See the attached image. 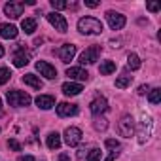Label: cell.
Returning a JSON list of instances; mask_svg holds the SVG:
<instances>
[{"instance_id":"25","label":"cell","mask_w":161,"mask_h":161,"mask_svg":"<svg viewBox=\"0 0 161 161\" xmlns=\"http://www.w3.org/2000/svg\"><path fill=\"white\" fill-rule=\"evenodd\" d=\"M148 93H150V95H148V101H150L152 104H159V101H161V89L155 87V89H150Z\"/></svg>"},{"instance_id":"35","label":"cell","mask_w":161,"mask_h":161,"mask_svg":"<svg viewBox=\"0 0 161 161\" xmlns=\"http://www.w3.org/2000/svg\"><path fill=\"white\" fill-rule=\"evenodd\" d=\"M86 6H87V8H97L99 2H95V0H86Z\"/></svg>"},{"instance_id":"3","label":"cell","mask_w":161,"mask_h":161,"mask_svg":"<svg viewBox=\"0 0 161 161\" xmlns=\"http://www.w3.org/2000/svg\"><path fill=\"white\" fill-rule=\"evenodd\" d=\"M118 133L119 136H125V138H131L133 133H135V119L131 116H123L118 123Z\"/></svg>"},{"instance_id":"20","label":"cell","mask_w":161,"mask_h":161,"mask_svg":"<svg viewBox=\"0 0 161 161\" xmlns=\"http://www.w3.org/2000/svg\"><path fill=\"white\" fill-rule=\"evenodd\" d=\"M46 142H47V148H49V150H59L63 140H61V135H59V133H49Z\"/></svg>"},{"instance_id":"21","label":"cell","mask_w":161,"mask_h":161,"mask_svg":"<svg viewBox=\"0 0 161 161\" xmlns=\"http://www.w3.org/2000/svg\"><path fill=\"white\" fill-rule=\"evenodd\" d=\"M21 29H23L27 34H32V32L36 31V19H32V17H25V19L21 21Z\"/></svg>"},{"instance_id":"15","label":"cell","mask_w":161,"mask_h":161,"mask_svg":"<svg viewBox=\"0 0 161 161\" xmlns=\"http://www.w3.org/2000/svg\"><path fill=\"white\" fill-rule=\"evenodd\" d=\"M29 63H31V53L25 47H19V51L14 55V64L17 68H21V66H27Z\"/></svg>"},{"instance_id":"16","label":"cell","mask_w":161,"mask_h":161,"mask_svg":"<svg viewBox=\"0 0 161 161\" xmlns=\"http://www.w3.org/2000/svg\"><path fill=\"white\" fill-rule=\"evenodd\" d=\"M17 27L15 25H10V23H4V25H0V36L6 38V40H14L17 36Z\"/></svg>"},{"instance_id":"11","label":"cell","mask_w":161,"mask_h":161,"mask_svg":"<svg viewBox=\"0 0 161 161\" xmlns=\"http://www.w3.org/2000/svg\"><path fill=\"white\" fill-rule=\"evenodd\" d=\"M89 110H91V114L93 116H101V114H104L106 110H108V103H106V99L104 97H97L95 101H91V104H89Z\"/></svg>"},{"instance_id":"5","label":"cell","mask_w":161,"mask_h":161,"mask_svg":"<svg viewBox=\"0 0 161 161\" xmlns=\"http://www.w3.org/2000/svg\"><path fill=\"white\" fill-rule=\"evenodd\" d=\"M106 21H108V25H110L112 31H121L125 27V15H121V14H118L114 10L106 12Z\"/></svg>"},{"instance_id":"32","label":"cell","mask_w":161,"mask_h":161,"mask_svg":"<svg viewBox=\"0 0 161 161\" xmlns=\"http://www.w3.org/2000/svg\"><path fill=\"white\" fill-rule=\"evenodd\" d=\"M146 8H148L150 12H159V4H153V2H150V4H146Z\"/></svg>"},{"instance_id":"34","label":"cell","mask_w":161,"mask_h":161,"mask_svg":"<svg viewBox=\"0 0 161 161\" xmlns=\"http://www.w3.org/2000/svg\"><path fill=\"white\" fill-rule=\"evenodd\" d=\"M118 153H119V152H116V150H112V152H110V155H108V157H106L104 161H114V159L118 157Z\"/></svg>"},{"instance_id":"4","label":"cell","mask_w":161,"mask_h":161,"mask_svg":"<svg viewBox=\"0 0 161 161\" xmlns=\"http://www.w3.org/2000/svg\"><path fill=\"white\" fill-rule=\"evenodd\" d=\"M99 57H101V46H91L80 55V63L82 64H93V63L99 61Z\"/></svg>"},{"instance_id":"29","label":"cell","mask_w":161,"mask_h":161,"mask_svg":"<svg viewBox=\"0 0 161 161\" xmlns=\"http://www.w3.org/2000/svg\"><path fill=\"white\" fill-rule=\"evenodd\" d=\"M106 127H108V123H106V119H104V118H97V119H95V129L104 131Z\"/></svg>"},{"instance_id":"9","label":"cell","mask_w":161,"mask_h":161,"mask_svg":"<svg viewBox=\"0 0 161 161\" xmlns=\"http://www.w3.org/2000/svg\"><path fill=\"white\" fill-rule=\"evenodd\" d=\"M23 10H25L23 2H8V4H4V14L8 17H12V19H17L23 14Z\"/></svg>"},{"instance_id":"23","label":"cell","mask_w":161,"mask_h":161,"mask_svg":"<svg viewBox=\"0 0 161 161\" xmlns=\"http://www.w3.org/2000/svg\"><path fill=\"white\" fill-rule=\"evenodd\" d=\"M127 66H129L131 70H138V68H140V59H138L136 53H129V55H127Z\"/></svg>"},{"instance_id":"13","label":"cell","mask_w":161,"mask_h":161,"mask_svg":"<svg viewBox=\"0 0 161 161\" xmlns=\"http://www.w3.org/2000/svg\"><path fill=\"white\" fill-rule=\"evenodd\" d=\"M57 114H59L61 118L76 116V114H78V104H72V103H61V104H57Z\"/></svg>"},{"instance_id":"1","label":"cell","mask_w":161,"mask_h":161,"mask_svg":"<svg viewBox=\"0 0 161 161\" xmlns=\"http://www.w3.org/2000/svg\"><path fill=\"white\" fill-rule=\"evenodd\" d=\"M103 29V23L95 17H82L78 21V31L82 34H101Z\"/></svg>"},{"instance_id":"18","label":"cell","mask_w":161,"mask_h":161,"mask_svg":"<svg viewBox=\"0 0 161 161\" xmlns=\"http://www.w3.org/2000/svg\"><path fill=\"white\" fill-rule=\"evenodd\" d=\"M36 106L42 108V110H49L55 106V99L51 95H38L36 97Z\"/></svg>"},{"instance_id":"22","label":"cell","mask_w":161,"mask_h":161,"mask_svg":"<svg viewBox=\"0 0 161 161\" xmlns=\"http://www.w3.org/2000/svg\"><path fill=\"white\" fill-rule=\"evenodd\" d=\"M99 72H101L103 76H108V74L116 72V63H114V61H103L101 66H99Z\"/></svg>"},{"instance_id":"17","label":"cell","mask_w":161,"mask_h":161,"mask_svg":"<svg viewBox=\"0 0 161 161\" xmlns=\"http://www.w3.org/2000/svg\"><path fill=\"white\" fill-rule=\"evenodd\" d=\"M63 93L64 95H68V97H72V95H80L84 91V87H82V84H76V82H66V84H63Z\"/></svg>"},{"instance_id":"24","label":"cell","mask_w":161,"mask_h":161,"mask_svg":"<svg viewBox=\"0 0 161 161\" xmlns=\"http://www.w3.org/2000/svg\"><path fill=\"white\" fill-rule=\"evenodd\" d=\"M131 82H133V76H119L116 80V87L118 89H125L127 86H131Z\"/></svg>"},{"instance_id":"28","label":"cell","mask_w":161,"mask_h":161,"mask_svg":"<svg viewBox=\"0 0 161 161\" xmlns=\"http://www.w3.org/2000/svg\"><path fill=\"white\" fill-rule=\"evenodd\" d=\"M51 6L53 10H64L68 8V2H64V0H51Z\"/></svg>"},{"instance_id":"26","label":"cell","mask_w":161,"mask_h":161,"mask_svg":"<svg viewBox=\"0 0 161 161\" xmlns=\"http://www.w3.org/2000/svg\"><path fill=\"white\" fill-rule=\"evenodd\" d=\"M10 78H12L10 68H0V86H4L6 82H10Z\"/></svg>"},{"instance_id":"39","label":"cell","mask_w":161,"mask_h":161,"mask_svg":"<svg viewBox=\"0 0 161 161\" xmlns=\"http://www.w3.org/2000/svg\"><path fill=\"white\" fill-rule=\"evenodd\" d=\"M0 108H2V101H0Z\"/></svg>"},{"instance_id":"33","label":"cell","mask_w":161,"mask_h":161,"mask_svg":"<svg viewBox=\"0 0 161 161\" xmlns=\"http://www.w3.org/2000/svg\"><path fill=\"white\" fill-rule=\"evenodd\" d=\"M148 91H150V87H148V86H140V87H138V91H136V93H138V95H146V93H148Z\"/></svg>"},{"instance_id":"19","label":"cell","mask_w":161,"mask_h":161,"mask_svg":"<svg viewBox=\"0 0 161 161\" xmlns=\"http://www.w3.org/2000/svg\"><path fill=\"white\" fill-rule=\"evenodd\" d=\"M23 82H25L27 86H31L32 89H42V86H44L42 80H40L36 74H25V76H23Z\"/></svg>"},{"instance_id":"27","label":"cell","mask_w":161,"mask_h":161,"mask_svg":"<svg viewBox=\"0 0 161 161\" xmlns=\"http://www.w3.org/2000/svg\"><path fill=\"white\" fill-rule=\"evenodd\" d=\"M101 155H103V152H101L99 148H95V150H91V152H89L87 161H99V159H101Z\"/></svg>"},{"instance_id":"8","label":"cell","mask_w":161,"mask_h":161,"mask_svg":"<svg viewBox=\"0 0 161 161\" xmlns=\"http://www.w3.org/2000/svg\"><path fill=\"white\" fill-rule=\"evenodd\" d=\"M47 21H49V23L55 27V31H59V32H66V29H68V23H66L64 15H61L59 12L47 14Z\"/></svg>"},{"instance_id":"30","label":"cell","mask_w":161,"mask_h":161,"mask_svg":"<svg viewBox=\"0 0 161 161\" xmlns=\"http://www.w3.org/2000/svg\"><path fill=\"white\" fill-rule=\"evenodd\" d=\"M8 146H10L14 152H21V148H23V146L19 144V140H15V138H10V140H8Z\"/></svg>"},{"instance_id":"6","label":"cell","mask_w":161,"mask_h":161,"mask_svg":"<svg viewBox=\"0 0 161 161\" xmlns=\"http://www.w3.org/2000/svg\"><path fill=\"white\" fill-rule=\"evenodd\" d=\"M152 127H153V121L150 116H142V123H140V131H138V142L144 144L150 135H152Z\"/></svg>"},{"instance_id":"36","label":"cell","mask_w":161,"mask_h":161,"mask_svg":"<svg viewBox=\"0 0 161 161\" xmlns=\"http://www.w3.org/2000/svg\"><path fill=\"white\" fill-rule=\"evenodd\" d=\"M17 161H36V159H34L32 155H21V157H19Z\"/></svg>"},{"instance_id":"2","label":"cell","mask_w":161,"mask_h":161,"mask_svg":"<svg viewBox=\"0 0 161 161\" xmlns=\"http://www.w3.org/2000/svg\"><path fill=\"white\" fill-rule=\"evenodd\" d=\"M6 101H8V104H10V106L19 108V106H29L32 99H31V95H29V93L19 91V89H14V91H8Z\"/></svg>"},{"instance_id":"37","label":"cell","mask_w":161,"mask_h":161,"mask_svg":"<svg viewBox=\"0 0 161 161\" xmlns=\"http://www.w3.org/2000/svg\"><path fill=\"white\" fill-rule=\"evenodd\" d=\"M57 161H70V155H68V153H61V155L57 157Z\"/></svg>"},{"instance_id":"10","label":"cell","mask_w":161,"mask_h":161,"mask_svg":"<svg viewBox=\"0 0 161 161\" xmlns=\"http://www.w3.org/2000/svg\"><path fill=\"white\" fill-rule=\"evenodd\" d=\"M36 70L40 72V76H44V78H47V80L57 78V70H55V66H51V64L46 63V61H38V63H36Z\"/></svg>"},{"instance_id":"31","label":"cell","mask_w":161,"mask_h":161,"mask_svg":"<svg viewBox=\"0 0 161 161\" xmlns=\"http://www.w3.org/2000/svg\"><path fill=\"white\" fill-rule=\"evenodd\" d=\"M106 148H110V150H118L119 148V142L118 140H114V138H106Z\"/></svg>"},{"instance_id":"38","label":"cell","mask_w":161,"mask_h":161,"mask_svg":"<svg viewBox=\"0 0 161 161\" xmlns=\"http://www.w3.org/2000/svg\"><path fill=\"white\" fill-rule=\"evenodd\" d=\"M0 57H4V47L0 46Z\"/></svg>"},{"instance_id":"7","label":"cell","mask_w":161,"mask_h":161,"mask_svg":"<svg viewBox=\"0 0 161 161\" xmlns=\"http://www.w3.org/2000/svg\"><path fill=\"white\" fill-rule=\"evenodd\" d=\"M63 136H64V142L68 146H78L80 142H82V131H80L78 127H66Z\"/></svg>"},{"instance_id":"12","label":"cell","mask_w":161,"mask_h":161,"mask_svg":"<svg viewBox=\"0 0 161 161\" xmlns=\"http://www.w3.org/2000/svg\"><path fill=\"white\" fill-rule=\"evenodd\" d=\"M66 76L70 80H80V82H87V78H89V72L84 70L82 66H70L66 70Z\"/></svg>"},{"instance_id":"14","label":"cell","mask_w":161,"mask_h":161,"mask_svg":"<svg viewBox=\"0 0 161 161\" xmlns=\"http://www.w3.org/2000/svg\"><path fill=\"white\" fill-rule=\"evenodd\" d=\"M74 55H76V46H74V44H64V46H61L59 57H61L63 63H70V61L74 59Z\"/></svg>"}]
</instances>
